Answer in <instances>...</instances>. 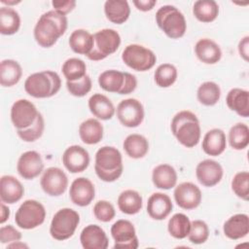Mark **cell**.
Masks as SVG:
<instances>
[{"instance_id":"cell-51","label":"cell","mask_w":249,"mask_h":249,"mask_svg":"<svg viewBox=\"0 0 249 249\" xmlns=\"http://www.w3.org/2000/svg\"><path fill=\"white\" fill-rule=\"evenodd\" d=\"M10 217V209L9 207L5 204V202L1 201V218H0V223L4 224Z\"/></svg>"},{"instance_id":"cell-4","label":"cell","mask_w":249,"mask_h":249,"mask_svg":"<svg viewBox=\"0 0 249 249\" xmlns=\"http://www.w3.org/2000/svg\"><path fill=\"white\" fill-rule=\"evenodd\" d=\"M61 87L59 75L51 70L36 72L29 75L24 82V90L35 98L52 97Z\"/></svg>"},{"instance_id":"cell-24","label":"cell","mask_w":249,"mask_h":249,"mask_svg":"<svg viewBox=\"0 0 249 249\" xmlns=\"http://www.w3.org/2000/svg\"><path fill=\"white\" fill-rule=\"evenodd\" d=\"M202 150L208 156L217 157L224 153L227 147L225 132L220 128L208 130L202 139Z\"/></svg>"},{"instance_id":"cell-26","label":"cell","mask_w":249,"mask_h":249,"mask_svg":"<svg viewBox=\"0 0 249 249\" xmlns=\"http://www.w3.org/2000/svg\"><path fill=\"white\" fill-rule=\"evenodd\" d=\"M229 109L234 111L238 116L247 118L249 116V91L239 88L231 89L226 97Z\"/></svg>"},{"instance_id":"cell-23","label":"cell","mask_w":249,"mask_h":249,"mask_svg":"<svg viewBox=\"0 0 249 249\" xmlns=\"http://www.w3.org/2000/svg\"><path fill=\"white\" fill-rule=\"evenodd\" d=\"M196 57L205 64H215L222 57V51L219 45L211 39L202 38L195 46Z\"/></svg>"},{"instance_id":"cell-20","label":"cell","mask_w":249,"mask_h":249,"mask_svg":"<svg viewBox=\"0 0 249 249\" xmlns=\"http://www.w3.org/2000/svg\"><path fill=\"white\" fill-rule=\"evenodd\" d=\"M170 197L163 193L152 194L147 201V213L154 220H164L172 211Z\"/></svg>"},{"instance_id":"cell-25","label":"cell","mask_w":249,"mask_h":249,"mask_svg":"<svg viewBox=\"0 0 249 249\" xmlns=\"http://www.w3.org/2000/svg\"><path fill=\"white\" fill-rule=\"evenodd\" d=\"M88 104L90 113L99 120H110L116 113V109L112 101L106 95L101 93L92 94L89 97Z\"/></svg>"},{"instance_id":"cell-52","label":"cell","mask_w":249,"mask_h":249,"mask_svg":"<svg viewBox=\"0 0 249 249\" xmlns=\"http://www.w3.org/2000/svg\"><path fill=\"white\" fill-rule=\"evenodd\" d=\"M27 247H28V246H27L25 243L20 242L19 240L8 244V248H27Z\"/></svg>"},{"instance_id":"cell-21","label":"cell","mask_w":249,"mask_h":249,"mask_svg":"<svg viewBox=\"0 0 249 249\" xmlns=\"http://www.w3.org/2000/svg\"><path fill=\"white\" fill-rule=\"evenodd\" d=\"M24 194L22 184L12 175H4L0 179V198L7 204H14L21 199Z\"/></svg>"},{"instance_id":"cell-6","label":"cell","mask_w":249,"mask_h":249,"mask_svg":"<svg viewBox=\"0 0 249 249\" xmlns=\"http://www.w3.org/2000/svg\"><path fill=\"white\" fill-rule=\"evenodd\" d=\"M80 223V215L71 208H61L53 217L50 233L55 240H66L70 238Z\"/></svg>"},{"instance_id":"cell-31","label":"cell","mask_w":249,"mask_h":249,"mask_svg":"<svg viewBox=\"0 0 249 249\" xmlns=\"http://www.w3.org/2000/svg\"><path fill=\"white\" fill-rule=\"evenodd\" d=\"M123 147L129 158L137 160L147 155L149 151V142L145 136L132 133L125 137L123 143Z\"/></svg>"},{"instance_id":"cell-14","label":"cell","mask_w":249,"mask_h":249,"mask_svg":"<svg viewBox=\"0 0 249 249\" xmlns=\"http://www.w3.org/2000/svg\"><path fill=\"white\" fill-rule=\"evenodd\" d=\"M174 199L177 205L185 210L196 208L200 202L202 194L200 189L192 182H184L174 189Z\"/></svg>"},{"instance_id":"cell-10","label":"cell","mask_w":249,"mask_h":249,"mask_svg":"<svg viewBox=\"0 0 249 249\" xmlns=\"http://www.w3.org/2000/svg\"><path fill=\"white\" fill-rule=\"evenodd\" d=\"M117 118L126 127H136L144 120V107L136 98L122 100L116 109Z\"/></svg>"},{"instance_id":"cell-45","label":"cell","mask_w":249,"mask_h":249,"mask_svg":"<svg viewBox=\"0 0 249 249\" xmlns=\"http://www.w3.org/2000/svg\"><path fill=\"white\" fill-rule=\"evenodd\" d=\"M91 80L89 75L84 76L82 79L69 82L66 81V88L70 94L76 96V97H82L88 94L91 89Z\"/></svg>"},{"instance_id":"cell-35","label":"cell","mask_w":249,"mask_h":249,"mask_svg":"<svg viewBox=\"0 0 249 249\" xmlns=\"http://www.w3.org/2000/svg\"><path fill=\"white\" fill-rule=\"evenodd\" d=\"M193 14L201 22H212L219 15V6L214 0H197L193 6Z\"/></svg>"},{"instance_id":"cell-48","label":"cell","mask_w":249,"mask_h":249,"mask_svg":"<svg viewBox=\"0 0 249 249\" xmlns=\"http://www.w3.org/2000/svg\"><path fill=\"white\" fill-rule=\"evenodd\" d=\"M52 5L53 7V10L62 14V15H67L70 13L76 6V1L74 0H53L52 1Z\"/></svg>"},{"instance_id":"cell-39","label":"cell","mask_w":249,"mask_h":249,"mask_svg":"<svg viewBox=\"0 0 249 249\" xmlns=\"http://www.w3.org/2000/svg\"><path fill=\"white\" fill-rule=\"evenodd\" d=\"M229 143L234 150H243L249 144V127L244 123L233 124L229 131Z\"/></svg>"},{"instance_id":"cell-28","label":"cell","mask_w":249,"mask_h":249,"mask_svg":"<svg viewBox=\"0 0 249 249\" xmlns=\"http://www.w3.org/2000/svg\"><path fill=\"white\" fill-rule=\"evenodd\" d=\"M104 13L109 21L123 24L129 18L130 8L125 0H107L104 3Z\"/></svg>"},{"instance_id":"cell-43","label":"cell","mask_w":249,"mask_h":249,"mask_svg":"<svg viewBox=\"0 0 249 249\" xmlns=\"http://www.w3.org/2000/svg\"><path fill=\"white\" fill-rule=\"evenodd\" d=\"M231 190L236 196L247 201L249 198V173L248 171L237 172L231 180Z\"/></svg>"},{"instance_id":"cell-37","label":"cell","mask_w":249,"mask_h":249,"mask_svg":"<svg viewBox=\"0 0 249 249\" xmlns=\"http://www.w3.org/2000/svg\"><path fill=\"white\" fill-rule=\"evenodd\" d=\"M191 229V221L183 213L174 214L168 221L167 231L170 235L176 239L186 238Z\"/></svg>"},{"instance_id":"cell-11","label":"cell","mask_w":249,"mask_h":249,"mask_svg":"<svg viewBox=\"0 0 249 249\" xmlns=\"http://www.w3.org/2000/svg\"><path fill=\"white\" fill-rule=\"evenodd\" d=\"M111 235L115 240L114 248L136 249L139 242L133 224L124 219L116 221L111 227Z\"/></svg>"},{"instance_id":"cell-47","label":"cell","mask_w":249,"mask_h":249,"mask_svg":"<svg viewBox=\"0 0 249 249\" xmlns=\"http://www.w3.org/2000/svg\"><path fill=\"white\" fill-rule=\"evenodd\" d=\"M21 239V232L18 231L15 227L8 225L3 226L0 229V241L3 244L12 243Z\"/></svg>"},{"instance_id":"cell-3","label":"cell","mask_w":249,"mask_h":249,"mask_svg":"<svg viewBox=\"0 0 249 249\" xmlns=\"http://www.w3.org/2000/svg\"><path fill=\"white\" fill-rule=\"evenodd\" d=\"M94 170L98 178L104 182L118 180L124 170L121 152L112 146H103L95 154Z\"/></svg>"},{"instance_id":"cell-12","label":"cell","mask_w":249,"mask_h":249,"mask_svg":"<svg viewBox=\"0 0 249 249\" xmlns=\"http://www.w3.org/2000/svg\"><path fill=\"white\" fill-rule=\"evenodd\" d=\"M38 115L36 106L28 99H18L14 102L11 108V121L17 130L25 129L32 125Z\"/></svg>"},{"instance_id":"cell-41","label":"cell","mask_w":249,"mask_h":249,"mask_svg":"<svg viewBox=\"0 0 249 249\" xmlns=\"http://www.w3.org/2000/svg\"><path fill=\"white\" fill-rule=\"evenodd\" d=\"M177 69L173 64L162 63L155 71V82L160 88H169L177 80Z\"/></svg>"},{"instance_id":"cell-16","label":"cell","mask_w":249,"mask_h":249,"mask_svg":"<svg viewBox=\"0 0 249 249\" xmlns=\"http://www.w3.org/2000/svg\"><path fill=\"white\" fill-rule=\"evenodd\" d=\"M43 169L44 162L40 154L36 151L24 152L18 160L17 170L23 179H34L42 173Z\"/></svg>"},{"instance_id":"cell-30","label":"cell","mask_w":249,"mask_h":249,"mask_svg":"<svg viewBox=\"0 0 249 249\" xmlns=\"http://www.w3.org/2000/svg\"><path fill=\"white\" fill-rule=\"evenodd\" d=\"M117 203L121 212L127 215H134L142 209L143 199L137 191L129 189L123 191L119 195Z\"/></svg>"},{"instance_id":"cell-22","label":"cell","mask_w":249,"mask_h":249,"mask_svg":"<svg viewBox=\"0 0 249 249\" xmlns=\"http://www.w3.org/2000/svg\"><path fill=\"white\" fill-rule=\"evenodd\" d=\"M224 234L232 240L245 237L249 232V218L247 214L239 213L230 217L223 226Z\"/></svg>"},{"instance_id":"cell-38","label":"cell","mask_w":249,"mask_h":249,"mask_svg":"<svg viewBox=\"0 0 249 249\" xmlns=\"http://www.w3.org/2000/svg\"><path fill=\"white\" fill-rule=\"evenodd\" d=\"M196 97L200 104L204 106H213L220 100L221 89L214 82H204L198 87Z\"/></svg>"},{"instance_id":"cell-53","label":"cell","mask_w":249,"mask_h":249,"mask_svg":"<svg viewBox=\"0 0 249 249\" xmlns=\"http://www.w3.org/2000/svg\"><path fill=\"white\" fill-rule=\"evenodd\" d=\"M20 2H21L20 0H18V1H16V0H14V1H7V0H1V3H3V4H7V5H8V7H9V5H17V4L20 3Z\"/></svg>"},{"instance_id":"cell-40","label":"cell","mask_w":249,"mask_h":249,"mask_svg":"<svg viewBox=\"0 0 249 249\" xmlns=\"http://www.w3.org/2000/svg\"><path fill=\"white\" fill-rule=\"evenodd\" d=\"M62 74L66 81L73 82L82 79L84 76L87 75V65L84 60L71 57L64 61L61 67Z\"/></svg>"},{"instance_id":"cell-5","label":"cell","mask_w":249,"mask_h":249,"mask_svg":"<svg viewBox=\"0 0 249 249\" xmlns=\"http://www.w3.org/2000/svg\"><path fill=\"white\" fill-rule=\"evenodd\" d=\"M156 21L163 33L171 39H179L184 36L187 22L184 15L174 6H161L156 13Z\"/></svg>"},{"instance_id":"cell-8","label":"cell","mask_w":249,"mask_h":249,"mask_svg":"<svg viewBox=\"0 0 249 249\" xmlns=\"http://www.w3.org/2000/svg\"><path fill=\"white\" fill-rule=\"evenodd\" d=\"M122 59L132 70L144 72L154 67L157 56L153 51L142 45L130 44L123 51Z\"/></svg>"},{"instance_id":"cell-46","label":"cell","mask_w":249,"mask_h":249,"mask_svg":"<svg viewBox=\"0 0 249 249\" xmlns=\"http://www.w3.org/2000/svg\"><path fill=\"white\" fill-rule=\"evenodd\" d=\"M93 215L100 222H110L116 215L113 204L107 200H98L93 206Z\"/></svg>"},{"instance_id":"cell-9","label":"cell","mask_w":249,"mask_h":249,"mask_svg":"<svg viewBox=\"0 0 249 249\" xmlns=\"http://www.w3.org/2000/svg\"><path fill=\"white\" fill-rule=\"evenodd\" d=\"M45 218L46 209L44 205L35 199H27L17 210L15 222L20 229L32 230L42 225Z\"/></svg>"},{"instance_id":"cell-34","label":"cell","mask_w":249,"mask_h":249,"mask_svg":"<svg viewBox=\"0 0 249 249\" xmlns=\"http://www.w3.org/2000/svg\"><path fill=\"white\" fill-rule=\"evenodd\" d=\"M22 69L20 64L14 59H4L0 64V84L10 88L18 84L21 78Z\"/></svg>"},{"instance_id":"cell-18","label":"cell","mask_w":249,"mask_h":249,"mask_svg":"<svg viewBox=\"0 0 249 249\" xmlns=\"http://www.w3.org/2000/svg\"><path fill=\"white\" fill-rule=\"evenodd\" d=\"M197 181L204 187H214L223 178L224 171L222 165L214 160H204L196 168Z\"/></svg>"},{"instance_id":"cell-42","label":"cell","mask_w":249,"mask_h":249,"mask_svg":"<svg viewBox=\"0 0 249 249\" xmlns=\"http://www.w3.org/2000/svg\"><path fill=\"white\" fill-rule=\"evenodd\" d=\"M45 129V121L41 113H39L35 123L25 129H18L17 133L18 137L24 142H34L39 139Z\"/></svg>"},{"instance_id":"cell-7","label":"cell","mask_w":249,"mask_h":249,"mask_svg":"<svg viewBox=\"0 0 249 249\" xmlns=\"http://www.w3.org/2000/svg\"><path fill=\"white\" fill-rule=\"evenodd\" d=\"M121 45L120 34L111 28L101 29L93 34V47L87 55L89 59L98 61L117 52Z\"/></svg>"},{"instance_id":"cell-15","label":"cell","mask_w":249,"mask_h":249,"mask_svg":"<svg viewBox=\"0 0 249 249\" xmlns=\"http://www.w3.org/2000/svg\"><path fill=\"white\" fill-rule=\"evenodd\" d=\"M89 152L79 145L68 147L62 155V162L65 168L71 173H80L85 171L89 164Z\"/></svg>"},{"instance_id":"cell-49","label":"cell","mask_w":249,"mask_h":249,"mask_svg":"<svg viewBox=\"0 0 249 249\" xmlns=\"http://www.w3.org/2000/svg\"><path fill=\"white\" fill-rule=\"evenodd\" d=\"M132 3L137 10L142 12H148L155 7V5L157 4V1L156 0H133Z\"/></svg>"},{"instance_id":"cell-1","label":"cell","mask_w":249,"mask_h":249,"mask_svg":"<svg viewBox=\"0 0 249 249\" xmlns=\"http://www.w3.org/2000/svg\"><path fill=\"white\" fill-rule=\"evenodd\" d=\"M65 15L54 10L44 13L36 22L33 30L35 41L42 48L53 47L67 29Z\"/></svg>"},{"instance_id":"cell-36","label":"cell","mask_w":249,"mask_h":249,"mask_svg":"<svg viewBox=\"0 0 249 249\" xmlns=\"http://www.w3.org/2000/svg\"><path fill=\"white\" fill-rule=\"evenodd\" d=\"M20 27V18L18 13L10 7L0 9V33L3 35H13Z\"/></svg>"},{"instance_id":"cell-17","label":"cell","mask_w":249,"mask_h":249,"mask_svg":"<svg viewBox=\"0 0 249 249\" xmlns=\"http://www.w3.org/2000/svg\"><path fill=\"white\" fill-rule=\"evenodd\" d=\"M69 196L75 205L88 206L95 196L94 185L86 177L76 178L70 186Z\"/></svg>"},{"instance_id":"cell-29","label":"cell","mask_w":249,"mask_h":249,"mask_svg":"<svg viewBox=\"0 0 249 249\" xmlns=\"http://www.w3.org/2000/svg\"><path fill=\"white\" fill-rule=\"evenodd\" d=\"M79 136L85 144H97L103 137V125L96 119H88L80 124Z\"/></svg>"},{"instance_id":"cell-50","label":"cell","mask_w":249,"mask_h":249,"mask_svg":"<svg viewBox=\"0 0 249 249\" xmlns=\"http://www.w3.org/2000/svg\"><path fill=\"white\" fill-rule=\"evenodd\" d=\"M238 53H239L240 56L245 61H248V58H249V36H245L239 41Z\"/></svg>"},{"instance_id":"cell-19","label":"cell","mask_w":249,"mask_h":249,"mask_svg":"<svg viewBox=\"0 0 249 249\" xmlns=\"http://www.w3.org/2000/svg\"><path fill=\"white\" fill-rule=\"evenodd\" d=\"M80 241L85 249H106L109 245V239L104 230L93 224L83 229L80 234Z\"/></svg>"},{"instance_id":"cell-13","label":"cell","mask_w":249,"mask_h":249,"mask_svg":"<svg viewBox=\"0 0 249 249\" xmlns=\"http://www.w3.org/2000/svg\"><path fill=\"white\" fill-rule=\"evenodd\" d=\"M40 185L44 193L48 196H59L65 193L68 187V178L63 170L53 166L44 171Z\"/></svg>"},{"instance_id":"cell-33","label":"cell","mask_w":249,"mask_h":249,"mask_svg":"<svg viewBox=\"0 0 249 249\" xmlns=\"http://www.w3.org/2000/svg\"><path fill=\"white\" fill-rule=\"evenodd\" d=\"M68 43L74 53L88 55L93 47V35L86 29H76L70 34Z\"/></svg>"},{"instance_id":"cell-27","label":"cell","mask_w":249,"mask_h":249,"mask_svg":"<svg viewBox=\"0 0 249 249\" xmlns=\"http://www.w3.org/2000/svg\"><path fill=\"white\" fill-rule=\"evenodd\" d=\"M152 181L157 188L169 190L176 186L177 172L175 168L169 164H159L153 169Z\"/></svg>"},{"instance_id":"cell-44","label":"cell","mask_w":249,"mask_h":249,"mask_svg":"<svg viewBox=\"0 0 249 249\" xmlns=\"http://www.w3.org/2000/svg\"><path fill=\"white\" fill-rule=\"evenodd\" d=\"M209 237V228L202 220L191 222V229L188 234L189 240L194 244H202Z\"/></svg>"},{"instance_id":"cell-2","label":"cell","mask_w":249,"mask_h":249,"mask_svg":"<svg viewBox=\"0 0 249 249\" xmlns=\"http://www.w3.org/2000/svg\"><path fill=\"white\" fill-rule=\"evenodd\" d=\"M171 132L180 144L186 148L196 146L200 140L201 130L196 114L183 110L175 114L170 124Z\"/></svg>"},{"instance_id":"cell-32","label":"cell","mask_w":249,"mask_h":249,"mask_svg":"<svg viewBox=\"0 0 249 249\" xmlns=\"http://www.w3.org/2000/svg\"><path fill=\"white\" fill-rule=\"evenodd\" d=\"M125 80V72L119 70H106L98 76L99 87L108 92L121 94Z\"/></svg>"}]
</instances>
